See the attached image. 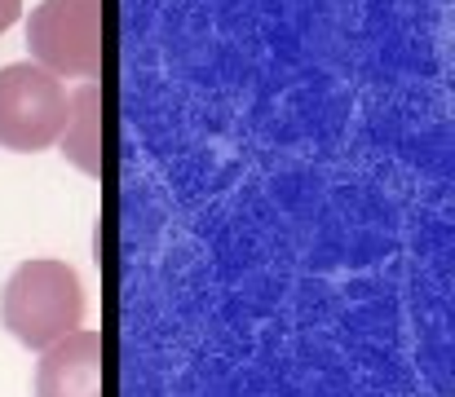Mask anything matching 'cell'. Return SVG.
Segmentation results:
<instances>
[{"label": "cell", "mask_w": 455, "mask_h": 397, "mask_svg": "<svg viewBox=\"0 0 455 397\" xmlns=\"http://www.w3.org/2000/svg\"><path fill=\"white\" fill-rule=\"evenodd\" d=\"M0 318L22 349L44 353L49 345L80 331V322H84L80 274L67 261H53V257L22 261L0 291Z\"/></svg>", "instance_id": "cell-1"}, {"label": "cell", "mask_w": 455, "mask_h": 397, "mask_svg": "<svg viewBox=\"0 0 455 397\" xmlns=\"http://www.w3.org/2000/svg\"><path fill=\"white\" fill-rule=\"evenodd\" d=\"M36 397H107V340L102 331H71L40 353Z\"/></svg>", "instance_id": "cell-4"}, {"label": "cell", "mask_w": 455, "mask_h": 397, "mask_svg": "<svg viewBox=\"0 0 455 397\" xmlns=\"http://www.w3.org/2000/svg\"><path fill=\"white\" fill-rule=\"evenodd\" d=\"M102 84L84 80L76 93H67V124H62V155L84 172L102 177L107 172V146H102Z\"/></svg>", "instance_id": "cell-5"}, {"label": "cell", "mask_w": 455, "mask_h": 397, "mask_svg": "<svg viewBox=\"0 0 455 397\" xmlns=\"http://www.w3.org/2000/svg\"><path fill=\"white\" fill-rule=\"evenodd\" d=\"M36 67L67 80H102L107 67V0H40L27 18Z\"/></svg>", "instance_id": "cell-2"}, {"label": "cell", "mask_w": 455, "mask_h": 397, "mask_svg": "<svg viewBox=\"0 0 455 397\" xmlns=\"http://www.w3.org/2000/svg\"><path fill=\"white\" fill-rule=\"evenodd\" d=\"M67 124V89L36 62L0 67V146L18 155L49 150Z\"/></svg>", "instance_id": "cell-3"}, {"label": "cell", "mask_w": 455, "mask_h": 397, "mask_svg": "<svg viewBox=\"0 0 455 397\" xmlns=\"http://www.w3.org/2000/svg\"><path fill=\"white\" fill-rule=\"evenodd\" d=\"M18 13H22V0H0V36L18 22Z\"/></svg>", "instance_id": "cell-6"}]
</instances>
